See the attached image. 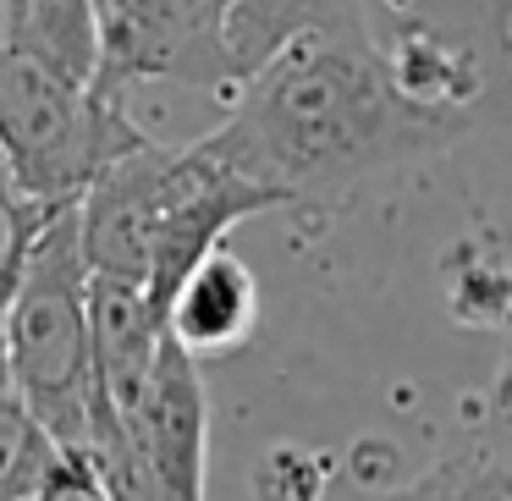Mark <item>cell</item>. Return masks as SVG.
<instances>
[{
    "label": "cell",
    "instance_id": "9c48e42d",
    "mask_svg": "<svg viewBox=\"0 0 512 501\" xmlns=\"http://www.w3.org/2000/svg\"><path fill=\"white\" fill-rule=\"evenodd\" d=\"M56 463V435L28 413V402L0 375V501H34Z\"/></svg>",
    "mask_w": 512,
    "mask_h": 501
},
{
    "label": "cell",
    "instance_id": "52a82bcc",
    "mask_svg": "<svg viewBox=\"0 0 512 501\" xmlns=\"http://www.w3.org/2000/svg\"><path fill=\"white\" fill-rule=\"evenodd\" d=\"M6 45L28 50L34 61L56 67L72 83H100V56H105L100 0H12Z\"/></svg>",
    "mask_w": 512,
    "mask_h": 501
},
{
    "label": "cell",
    "instance_id": "277c9868",
    "mask_svg": "<svg viewBox=\"0 0 512 501\" xmlns=\"http://www.w3.org/2000/svg\"><path fill=\"white\" fill-rule=\"evenodd\" d=\"M149 133L127 116L122 94L72 83L28 50L0 45V166L23 204L56 210L83 199L94 177Z\"/></svg>",
    "mask_w": 512,
    "mask_h": 501
},
{
    "label": "cell",
    "instance_id": "3957f363",
    "mask_svg": "<svg viewBox=\"0 0 512 501\" xmlns=\"http://www.w3.org/2000/svg\"><path fill=\"white\" fill-rule=\"evenodd\" d=\"M89 259L78 237V199L39 215L17 259L12 292L0 309V364L6 386L28 402L61 452L78 457L94 424V320Z\"/></svg>",
    "mask_w": 512,
    "mask_h": 501
},
{
    "label": "cell",
    "instance_id": "4fadbf2b",
    "mask_svg": "<svg viewBox=\"0 0 512 501\" xmlns=\"http://www.w3.org/2000/svg\"><path fill=\"white\" fill-rule=\"evenodd\" d=\"M6 17H12V0H0V45H6Z\"/></svg>",
    "mask_w": 512,
    "mask_h": 501
},
{
    "label": "cell",
    "instance_id": "8992f818",
    "mask_svg": "<svg viewBox=\"0 0 512 501\" xmlns=\"http://www.w3.org/2000/svg\"><path fill=\"white\" fill-rule=\"evenodd\" d=\"M259 281L232 248H210L177 287L166 292V336L188 358H226L237 347H248V336L259 331Z\"/></svg>",
    "mask_w": 512,
    "mask_h": 501
},
{
    "label": "cell",
    "instance_id": "5bb4252c",
    "mask_svg": "<svg viewBox=\"0 0 512 501\" xmlns=\"http://www.w3.org/2000/svg\"><path fill=\"white\" fill-rule=\"evenodd\" d=\"M342 12H358V17H364V12H369V0H342Z\"/></svg>",
    "mask_w": 512,
    "mask_h": 501
},
{
    "label": "cell",
    "instance_id": "30bf717a",
    "mask_svg": "<svg viewBox=\"0 0 512 501\" xmlns=\"http://www.w3.org/2000/svg\"><path fill=\"white\" fill-rule=\"evenodd\" d=\"M39 204H23L12 193V182L0 177V309H6V292H12V276H17V259H23V243L28 232L39 226ZM6 369V364H0Z\"/></svg>",
    "mask_w": 512,
    "mask_h": 501
},
{
    "label": "cell",
    "instance_id": "9a60e30c",
    "mask_svg": "<svg viewBox=\"0 0 512 501\" xmlns=\"http://www.w3.org/2000/svg\"><path fill=\"white\" fill-rule=\"evenodd\" d=\"M0 177H6V166H0Z\"/></svg>",
    "mask_w": 512,
    "mask_h": 501
},
{
    "label": "cell",
    "instance_id": "8fae6325",
    "mask_svg": "<svg viewBox=\"0 0 512 501\" xmlns=\"http://www.w3.org/2000/svg\"><path fill=\"white\" fill-rule=\"evenodd\" d=\"M34 501H116L111 490L100 485V474H94L83 457H72V452H61V463L50 468V479L39 485V496Z\"/></svg>",
    "mask_w": 512,
    "mask_h": 501
},
{
    "label": "cell",
    "instance_id": "5b68a950",
    "mask_svg": "<svg viewBox=\"0 0 512 501\" xmlns=\"http://www.w3.org/2000/svg\"><path fill=\"white\" fill-rule=\"evenodd\" d=\"M116 424L133 441L155 501H210V397L199 358H188L171 336L160 342L144 391Z\"/></svg>",
    "mask_w": 512,
    "mask_h": 501
},
{
    "label": "cell",
    "instance_id": "7a4b0ae2",
    "mask_svg": "<svg viewBox=\"0 0 512 501\" xmlns=\"http://www.w3.org/2000/svg\"><path fill=\"white\" fill-rule=\"evenodd\" d=\"M265 210H287L281 193L237 171L215 138L127 149L78 199V237L89 276L138 281L166 309V292L199 265L226 232Z\"/></svg>",
    "mask_w": 512,
    "mask_h": 501
},
{
    "label": "cell",
    "instance_id": "6da1fadb",
    "mask_svg": "<svg viewBox=\"0 0 512 501\" xmlns=\"http://www.w3.org/2000/svg\"><path fill=\"white\" fill-rule=\"evenodd\" d=\"M468 111L413 100L369 23H320L232 89L215 149L287 204L358 188L452 149Z\"/></svg>",
    "mask_w": 512,
    "mask_h": 501
},
{
    "label": "cell",
    "instance_id": "ba28073f",
    "mask_svg": "<svg viewBox=\"0 0 512 501\" xmlns=\"http://www.w3.org/2000/svg\"><path fill=\"white\" fill-rule=\"evenodd\" d=\"M446 303L463 325L512 331V254L496 237H463L446 259Z\"/></svg>",
    "mask_w": 512,
    "mask_h": 501
},
{
    "label": "cell",
    "instance_id": "7c38bea8",
    "mask_svg": "<svg viewBox=\"0 0 512 501\" xmlns=\"http://www.w3.org/2000/svg\"><path fill=\"white\" fill-rule=\"evenodd\" d=\"M501 50H507V67H512V12H507V23H501Z\"/></svg>",
    "mask_w": 512,
    "mask_h": 501
}]
</instances>
